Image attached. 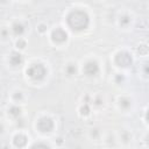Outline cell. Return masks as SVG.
<instances>
[{
    "mask_svg": "<svg viewBox=\"0 0 149 149\" xmlns=\"http://www.w3.org/2000/svg\"><path fill=\"white\" fill-rule=\"evenodd\" d=\"M69 26L74 30L85 29L88 26V16L85 12L81 10H73L68 16Z\"/></svg>",
    "mask_w": 149,
    "mask_h": 149,
    "instance_id": "6da1fadb",
    "label": "cell"
},
{
    "mask_svg": "<svg viewBox=\"0 0 149 149\" xmlns=\"http://www.w3.org/2000/svg\"><path fill=\"white\" fill-rule=\"evenodd\" d=\"M45 72H47V71H45V68H44L42 64H34V65H31V66L27 70L28 76H29L31 79H34V80H40V79L44 78Z\"/></svg>",
    "mask_w": 149,
    "mask_h": 149,
    "instance_id": "7a4b0ae2",
    "label": "cell"
},
{
    "mask_svg": "<svg viewBox=\"0 0 149 149\" xmlns=\"http://www.w3.org/2000/svg\"><path fill=\"white\" fill-rule=\"evenodd\" d=\"M115 62H116L118 65H120L122 68H126V66H129L132 64V57L127 52H120L115 57Z\"/></svg>",
    "mask_w": 149,
    "mask_h": 149,
    "instance_id": "3957f363",
    "label": "cell"
},
{
    "mask_svg": "<svg viewBox=\"0 0 149 149\" xmlns=\"http://www.w3.org/2000/svg\"><path fill=\"white\" fill-rule=\"evenodd\" d=\"M37 128L43 132V133H47V132H50L52 128H54V122L51 121V119L49 118H43L41 119L38 122H37Z\"/></svg>",
    "mask_w": 149,
    "mask_h": 149,
    "instance_id": "277c9868",
    "label": "cell"
},
{
    "mask_svg": "<svg viewBox=\"0 0 149 149\" xmlns=\"http://www.w3.org/2000/svg\"><path fill=\"white\" fill-rule=\"evenodd\" d=\"M51 37H52V40H54L55 42H64V41L66 40L68 35H66V33H65L63 29L56 28V29L52 31Z\"/></svg>",
    "mask_w": 149,
    "mask_h": 149,
    "instance_id": "5b68a950",
    "label": "cell"
},
{
    "mask_svg": "<svg viewBox=\"0 0 149 149\" xmlns=\"http://www.w3.org/2000/svg\"><path fill=\"white\" fill-rule=\"evenodd\" d=\"M98 71H99V68L95 62H88L84 66V72L87 76H94L98 73Z\"/></svg>",
    "mask_w": 149,
    "mask_h": 149,
    "instance_id": "8992f818",
    "label": "cell"
},
{
    "mask_svg": "<svg viewBox=\"0 0 149 149\" xmlns=\"http://www.w3.org/2000/svg\"><path fill=\"white\" fill-rule=\"evenodd\" d=\"M9 62H10L12 65L17 66V65H20V64L22 63V56H21L19 52H13V54L10 55Z\"/></svg>",
    "mask_w": 149,
    "mask_h": 149,
    "instance_id": "52a82bcc",
    "label": "cell"
},
{
    "mask_svg": "<svg viewBox=\"0 0 149 149\" xmlns=\"http://www.w3.org/2000/svg\"><path fill=\"white\" fill-rule=\"evenodd\" d=\"M26 143H27V137H26L24 135H16V136L14 137V144H15L16 147H19V148L24 147Z\"/></svg>",
    "mask_w": 149,
    "mask_h": 149,
    "instance_id": "ba28073f",
    "label": "cell"
},
{
    "mask_svg": "<svg viewBox=\"0 0 149 149\" xmlns=\"http://www.w3.org/2000/svg\"><path fill=\"white\" fill-rule=\"evenodd\" d=\"M13 31L15 35H21L23 31H24V27L21 24V23H14L13 24Z\"/></svg>",
    "mask_w": 149,
    "mask_h": 149,
    "instance_id": "9c48e42d",
    "label": "cell"
},
{
    "mask_svg": "<svg viewBox=\"0 0 149 149\" xmlns=\"http://www.w3.org/2000/svg\"><path fill=\"white\" fill-rule=\"evenodd\" d=\"M9 114L13 115V116H19V115L21 114V109H20L19 107H16V106H13V107H10V109H9Z\"/></svg>",
    "mask_w": 149,
    "mask_h": 149,
    "instance_id": "30bf717a",
    "label": "cell"
},
{
    "mask_svg": "<svg viewBox=\"0 0 149 149\" xmlns=\"http://www.w3.org/2000/svg\"><path fill=\"white\" fill-rule=\"evenodd\" d=\"M120 105H121L122 107H128V106L130 105V102H129V100H127V99H121V100H120Z\"/></svg>",
    "mask_w": 149,
    "mask_h": 149,
    "instance_id": "8fae6325",
    "label": "cell"
},
{
    "mask_svg": "<svg viewBox=\"0 0 149 149\" xmlns=\"http://www.w3.org/2000/svg\"><path fill=\"white\" fill-rule=\"evenodd\" d=\"M66 71H68L69 74H72V73L76 72V66H73V65H69L68 69H66Z\"/></svg>",
    "mask_w": 149,
    "mask_h": 149,
    "instance_id": "7c38bea8",
    "label": "cell"
},
{
    "mask_svg": "<svg viewBox=\"0 0 149 149\" xmlns=\"http://www.w3.org/2000/svg\"><path fill=\"white\" fill-rule=\"evenodd\" d=\"M81 114H84V115H86V114H88V112H90V108H88V106L87 105H85V106H83L81 107Z\"/></svg>",
    "mask_w": 149,
    "mask_h": 149,
    "instance_id": "4fadbf2b",
    "label": "cell"
},
{
    "mask_svg": "<svg viewBox=\"0 0 149 149\" xmlns=\"http://www.w3.org/2000/svg\"><path fill=\"white\" fill-rule=\"evenodd\" d=\"M16 45H17V48H24L26 47V42L23 40H19L16 42Z\"/></svg>",
    "mask_w": 149,
    "mask_h": 149,
    "instance_id": "5bb4252c",
    "label": "cell"
},
{
    "mask_svg": "<svg viewBox=\"0 0 149 149\" xmlns=\"http://www.w3.org/2000/svg\"><path fill=\"white\" fill-rule=\"evenodd\" d=\"M129 21H130V20H129V17H128V16H123V17L121 19V21H120V22H121V24H123V26H125V24H127Z\"/></svg>",
    "mask_w": 149,
    "mask_h": 149,
    "instance_id": "9a60e30c",
    "label": "cell"
},
{
    "mask_svg": "<svg viewBox=\"0 0 149 149\" xmlns=\"http://www.w3.org/2000/svg\"><path fill=\"white\" fill-rule=\"evenodd\" d=\"M33 147H44V148H48L49 146H48V144H43V143H36V144H34Z\"/></svg>",
    "mask_w": 149,
    "mask_h": 149,
    "instance_id": "2e32d148",
    "label": "cell"
},
{
    "mask_svg": "<svg viewBox=\"0 0 149 149\" xmlns=\"http://www.w3.org/2000/svg\"><path fill=\"white\" fill-rule=\"evenodd\" d=\"M38 30L43 33V31L45 30V26H44V24H40V26H38Z\"/></svg>",
    "mask_w": 149,
    "mask_h": 149,
    "instance_id": "e0dca14e",
    "label": "cell"
},
{
    "mask_svg": "<svg viewBox=\"0 0 149 149\" xmlns=\"http://www.w3.org/2000/svg\"><path fill=\"white\" fill-rule=\"evenodd\" d=\"M14 98L15 99H21V93L20 92H16V94H14Z\"/></svg>",
    "mask_w": 149,
    "mask_h": 149,
    "instance_id": "ac0fdd59",
    "label": "cell"
},
{
    "mask_svg": "<svg viewBox=\"0 0 149 149\" xmlns=\"http://www.w3.org/2000/svg\"><path fill=\"white\" fill-rule=\"evenodd\" d=\"M1 133H2V126L0 125V134H1Z\"/></svg>",
    "mask_w": 149,
    "mask_h": 149,
    "instance_id": "d6986e66",
    "label": "cell"
}]
</instances>
